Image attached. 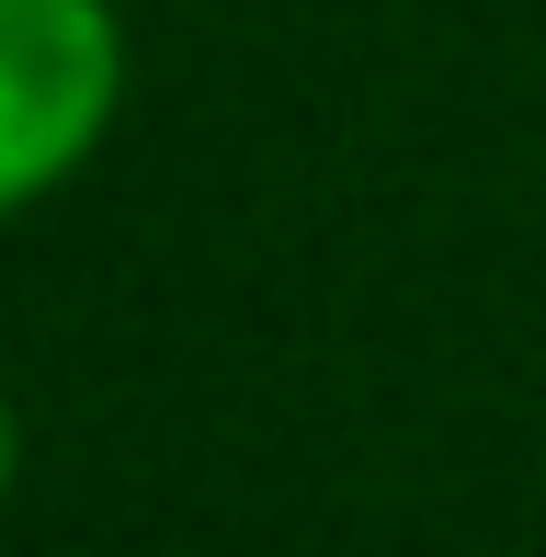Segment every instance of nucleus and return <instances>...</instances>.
<instances>
[{
    "instance_id": "nucleus-1",
    "label": "nucleus",
    "mask_w": 546,
    "mask_h": 557,
    "mask_svg": "<svg viewBox=\"0 0 546 557\" xmlns=\"http://www.w3.org/2000/svg\"><path fill=\"white\" fill-rule=\"evenodd\" d=\"M126 23L114 0H0V227L114 137Z\"/></svg>"
},
{
    "instance_id": "nucleus-2",
    "label": "nucleus",
    "mask_w": 546,
    "mask_h": 557,
    "mask_svg": "<svg viewBox=\"0 0 546 557\" xmlns=\"http://www.w3.org/2000/svg\"><path fill=\"white\" fill-rule=\"evenodd\" d=\"M12 467H23V433H12V398H0V500H12Z\"/></svg>"
}]
</instances>
